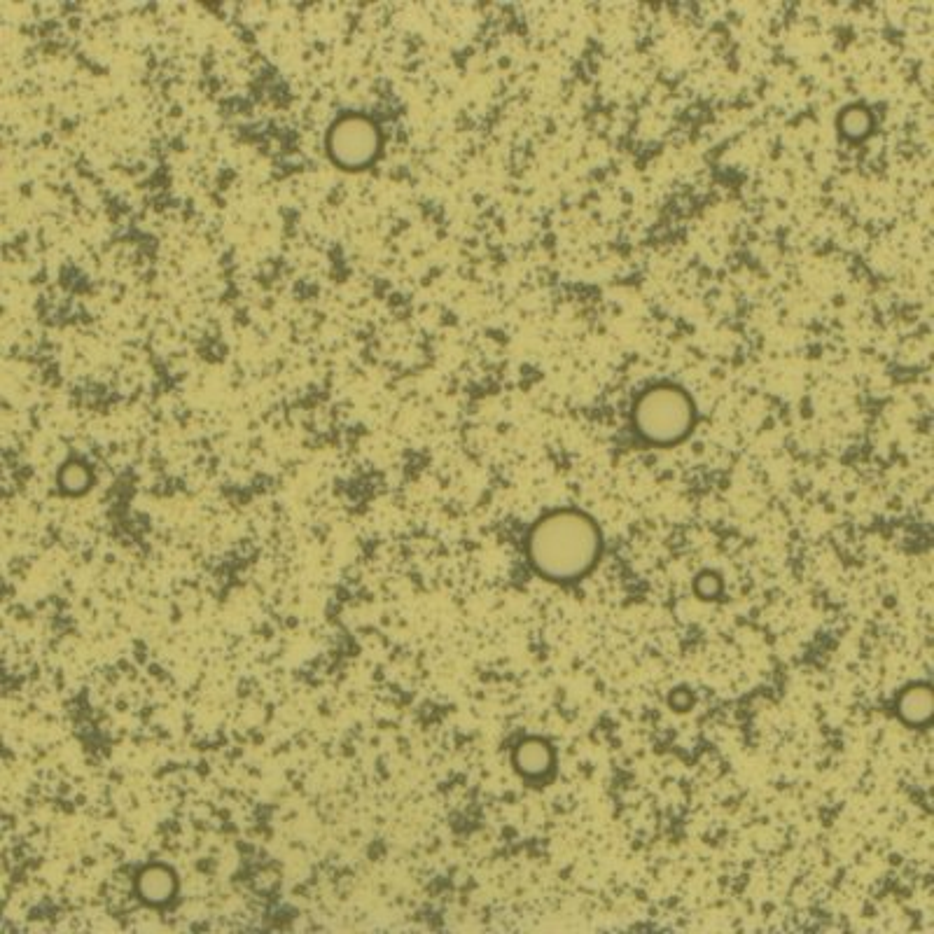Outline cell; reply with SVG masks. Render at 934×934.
Instances as JSON below:
<instances>
[{
    "label": "cell",
    "instance_id": "cell-3",
    "mask_svg": "<svg viewBox=\"0 0 934 934\" xmlns=\"http://www.w3.org/2000/svg\"><path fill=\"white\" fill-rule=\"evenodd\" d=\"M327 155L346 171H362L379 157L381 131L365 115L348 113L332 124L325 138Z\"/></svg>",
    "mask_w": 934,
    "mask_h": 934
},
{
    "label": "cell",
    "instance_id": "cell-2",
    "mask_svg": "<svg viewBox=\"0 0 934 934\" xmlns=\"http://www.w3.org/2000/svg\"><path fill=\"white\" fill-rule=\"evenodd\" d=\"M633 425L650 444L671 446L689 435L694 425V404L678 386H654L638 397Z\"/></svg>",
    "mask_w": 934,
    "mask_h": 934
},
{
    "label": "cell",
    "instance_id": "cell-7",
    "mask_svg": "<svg viewBox=\"0 0 934 934\" xmlns=\"http://www.w3.org/2000/svg\"><path fill=\"white\" fill-rule=\"evenodd\" d=\"M871 124H874V120H871V113L862 106H850L843 110L839 117L841 134L846 138H853V141H860V138L867 136L871 131Z\"/></svg>",
    "mask_w": 934,
    "mask_h": 934
},
{
    "label": "cell",
    "instance_id": "cell-8",
    "mask_svg": "<svg viewBox=\"0 0 934 934\" xmlns=\"http://www.w3.org/2000/svg\"><path fill=\"white\" fill-rule=\"evenodd\" d=\"M59 484L66 493H82L89 486V470L82 463L64 465L59 475Z\"/></svg>",
    "mask_w": 934,
    "mask_h": 934
},
{
    "label": "cell",
    "instance_id": "cell-5",
    "mask_svg": "<svg viewBox=\"0 0 934 934\" xmlns=\"http://www.w3.org/2000/svg\"><path fill=\"white\" fill-rule=\"evenodd\" d=\"M514 764H517V769L528 778L545 776L554 764V752L549 748V743L542 741V738H526V741L519 743V748L514 750Z\"/></svg>",
    "mask_w": 934,
    "mask_h": 934
},
{
    "label": "cell",
    "instance_id": "cell-6",
    "mask_svg": "<svg viewBox=\"0 0 934 934\" xmlns=\"http://www.w3.org/2000/svg\"><path fill=\"white\" fill-rule=\"evenodd\" d=\"M138 892H141L145 902L162 904L176 892V876H173L169 867L155 864V867H148L138 876Z\"/></svg>",
    "mask_w": 934,
    "mask_h": 934
},
{
    "label": "cell",
    "instance_id": "cell-1",
    "mask_svg": "<svg viewBox=\"0 0 934 934\" xmlns=\"http://www.w3.org/2000/svg\"><path fill=\"white\" fill-rule=\"evenodd\" d=\"M601 533L594 519L575 510L547 514L528 538V556L542 577L554 582L580 580L596 566Z\"/></svg>",
    "mask_w": 934,
    "mask_h": 934
},
{
    "label": "cell",
    "instance_id": "cell-4",
    "mask_svg": "<svg viewBox=\"0 0 934 934\" xmlns=\"http://www.w3.org/2000/svg\"><path fill=\"white\" fill-rule=\"evenodd\" d=\"M897 715L911 727H923L934 715V696L930 685L906 687L897 701Z\"/></svg>",
    "mask_w": 934,
    "mask_h": 934
}]
</instances>
